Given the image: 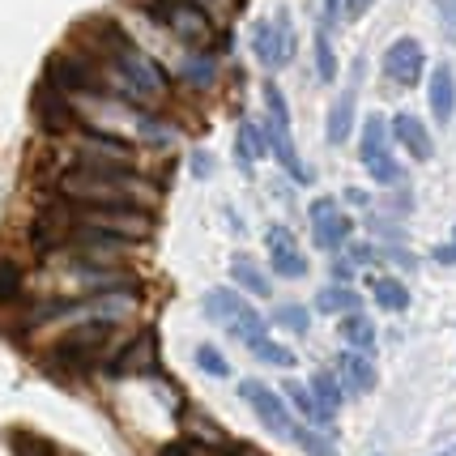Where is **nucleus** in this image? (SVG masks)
Wrapping results in <instances>:
<instances>
[{
    "label": "nucleus",
    "mask_w": 456,
    "mask_h": 456,
    "mask_svg": "<svg viewBox=\"0 0 456 456\" xmlns=\"http://www.w3.org/2000/svg\"><path fill=\"white\" fill-rule=\"evenodd\" d=\"M102 35L111 43V60H116L119 77L128 81V99H159L162 90H167V73L141 52L137 43L124 39L116 26H102Z\"/></svg>",
    "instance_id": "1"
},
{
    "label": "nucleus",
    "mask_w": 456,
    "mask_h": 456,
    "mask_svg": "<svg viewBox=\"0 0 456 456\" xmlns=\"http://www.w3.org/2000/svg\"><path fill=\"white\" fill-rule=\"evenodd\" d=\"M265 150L281 162V171L290 179L312 183V167H303V159H298L295 137H290V111H286L278 86H265Z\"/></svg>",
    "instance_id": "2"
},
{
    "label": "nucleus",
    "mask_w": 456,
    "mask_h": 456,
    "mask_svg": "<svg viewBox=\"0 0 456 456\" xmlns=\"http://www.w3.org/2000/svg\"><path fill=\"white\" fill-rule=\"evenodd\" d=\"M200 307H205V316L214 320V324H222L231 338H239L248 350H252L256 341L269 338V324H265V316H260L248 298H239L235 290H209Z\"/></svg>",
    "instance_id": "3"
},
{
    "label": "nucleus",
    "mask_w": 456,
    "mask_h": 456,
    "mask_svg": "<svg viewBox=\"0 0 456 456\" xmlns=\"http://www.w3.org/2000/svg\"><path fill=\"white\" fill-rule=\"evenodd\" d=\"M111 341V324L107 320H90V324H77L73 333H64V338L52 346V354H47V367L52 371H86L99 350Z\"/></svg>",
    "instance_id": "4"
},
{
    "label": "nucleus",
    "mask_w": 456,
    "mask_h": 456,
    "mask_svg": "<svg viewBox=\"0 0 456 456\" xmlns=\"http://www.w3.org/2000/svg\"><path fill=\"white\" fill-rule=\"evenodd\" d=\"M77 226H90V231H102V235L119 239V243H137L154 231V222L145 209H133V205H116V209H81Z\"/></svg>",
    "instance_id": "5"
},
{
    "label": "nucleus",
    "mask_w": 456,
    "mask_h": 456,
    "mask_svg": "<svg viewBox=\"0 0 456 456\" xmlns=\"http://www.w3.org/2000/svg\"><path fill=\"white\" fill-rule=\"evenodd\" d=\"M252 52H256V64H265L269 73L286 69L295 60V30H290V18L278 13L269 21H256L252 26Z\"/></svg>",
    "instance_id": "6"
},
{
    "label": "nucleus",
    "mask_w": 456,
    "mask_h": 456,
    "mask_svg": "<svg viewBox=\"0 0 456 456\" xmlns=\"http://www.w3.org/2000/svg\"><path fill=\"white\" fill-rule=\"evenodd\" d=\"M150 13L175 35V39L192 43V47H205L209 43V18H205V9L192 4V0H159V4H150Z\"/></svg>",
    "instance_id": "7"
},
{
    "label": "nucleus",
    "mask_w": 456,
    "mask_h": 456,
    "mask_svg": "<svg viewBox=\"0 0 456 456\" xmlns=\"http://www.w3.org/2000/svg\"><path fill=\"white\" fill-rule=\"evenodd\" d=\"M47 86L60 90V94H99L102 90V81L90 69V60L73 56V52H60V56L47 60Z\"/></svg>",
    "instance_id": "8"
},
{
    "label": "nucleus",
    "mask_w": 456,
    "mask_h": 456,
    "mask_svg": "<svg viewBox=\"0 0 456 456\" xmlns=\"http://www.w3.org/2000/svg\"><path fill=\"white\" fill-rule=\"evenodd\" d=\"M307 218H312V239H316V248H324V252H338V248H346V243H350V231H354V222L341 214L338 200H333V197L312 200Z\"/></svg>",
    "instance_id": "9"
},
{
    "label": "nucleus",
    "mask_w": 456,
    "mask_h": 456,
    "mask_svg": "<svg viewBox=\"0 0 456 456\" xmlns=\"http://www.w3.org/2000/svg\"><path fill=\"white\" fill-rule=\"evenodd\" d=\"M362 167L379 183H393L397 179V159L388 154V124H384V116H371L362 124Z\"/></svg>",
    "instance_id": "10"
},
{
    "label": "nucleus",
    "mask_w": 456,
    "mask_h": 456,
    "mask_svg": "<svg viewBox=\"0 0 456 456\" xmlns=\"http://www.w3.org/2000/svg\"><path fill=\"white\" fill-rule=\"evenodd\" d=\"M239 397L252 405V414H256L273 436H290V427H295V422H290V414H286V401H281L269 384H260V379H243V384H239Z\"/></svg>",
    "instance_id": "11"
},
{
    "label": "nucleus",
    "mask_w": 456,
    "mask_h": 456,
    "mask_svg": "<svg viewBox=\"0 0 456 456\" xmlns=\"http://www.w3.org/2000/svg\"><path fill=\"white\" fill-rule=\"evenodd\" d=\"M265 243H269V265H273V273H278V278L298 281L303 273H307V256L298 252L295 235H290L286 226H269Z\"/></svg>",
    "instance_id": "12"
},
{
    "label": "nucleus",
    "mask_w": 456,
    "mask_h": 456,
    "mask_svg": "<svg viewBox=\"0 0 456 456\" xmlns=\"http://www.w3.org/2000/svg\"><path fill=\"white\" fill-rule=\"evenodd\" d=\"M73 226H77V218L69 214V200L60 197L56 205H47L39 218H35V226H30V239H35V248H39V252H47V248H60L64 239L73 235Z\"/></svg>",
    "instance_id": "13"
},
{
    "label": "nucleus",
    "mask_w": 456,
    "mask_h": 456,
    "mask_svg": "<svg viewBox=\"0 0 456 456\" xmlns=\"http://www.w3.org/2000/svg\"><path fill=\"white\" fill-rule=\"evenodd\" d=\"M358 81H362V60H354V64H350V81L341 86V99L333 102V111H329V141H333V145H341V141L350 137V128H354Z\"/></svg>",
    "instance_id": "14"
},
{
    "label": "nucleus",
    "mask_w": 456,
    "mask_h": 456,
    "mask_svg": "<svg viewBox=\"0 0 456 456\" xmlns=\"http://www.w3.org/2000/svg\"><path fill=\"white\" fill-rule=\"evenodd\" d=\"M384 73H388V81H397V86H414L422 77V47H418V39L393 43L384 52Z\"/></svg>",
    "instance_id": "15"
},
{
    "label": "nucleus",
    "mask_w": 456,
    "mask_h": 456,
    "mask_svg": "<svg viewBox=\"0 0 456 456\" xmlns=\"http://www.w3.org/2000/svg\"><path fill=\"white\" fill-rule=\"evenodd\" d=\"M35 116H39V124L47 128V133H69L73 128V107H69V99L60 94V90H52L47 81H43L39 90H35Z\"/></svg>",
    "instance_id": "16"
},
{
    "label": "nucleus",
    "mask_w": 456,
    "mask_h": 456,
    "mask_svg": "<svg viewBox=\"0 0 456 456\" xmlns=\"http://www.w3.org/2000/svg\"><path fill=\"white\" fill-rule=\"evenodd\" d=\"M393 137L405 145V154L418 162H431V154H436V141H431V133H427V124L418 116H410V111H401L397 119H393Z\"/></svg>",
    "instance_id": "17"
},
{
    "label": "nucleus",
    "mask_w": 456,
    "mask_h": 456,
    "mask_svg": "<svg viewBox=\"0 0 456 456\" xmlns=\"http://www.w3.org/2000/svg\"><path fill=\"white\" fill-rule=\"evenodd\" d=\"M456 111V73L452 64H439L436 73H431V116L439 124H448Z\"/></svg>",
    "instance_id": "18"
},
{
    "label": "nucleus",
    "mask_w": 456,
    "mask_h": 456,
    "mask_svg": "<svg viewBox=\"0 0 456 456\" xmlns=\"http://www.w3.org/2000/svg\"><path fill=\"white\" fill-rule=\"evenodd\" d=\"M281 393H286V401L295 405L298 414L307 418V427H324V431H329L333 414H329V410H320V401L312 397V388H303L298 379H286V384H281Z\"/></svg>",
    "instance_id": "19"
},
{
    "label": "nucleus",
    "mask_w": 456,
    "mask_h": 456,
    "mask_svg": "<svg viewBox=\"0 0 456 456\" xmlns=\"http://www.w3.org/2000/svg\"><path fill=\"white\" fill-rule=\"evenodd\" d=\"M128 371H154V333H141V338L111 362V376H128Z\"/></svg>",
    "instance_id": "20"
},
{
    "label": "nucleus",
    "mask_w": 456,
    "mask_h": 456,
    "mask_svg": "<svg viewBox=\"0 0 456 456\" xmlns=\"http://www.w3.org/2000/svg\"><path fill=\"white\" fill-rule=\"evenodd\" d=\"M338 371L346 376V384L354 388V393H371L376 388V367H371V358L358 354V350H346L338 358Z\"/></svg>",
    "instance_id": "21"
},
{
    "label": "nucleus",
    "mask_w": 456,
    "mask_h": 456,
    "mask_svg": "<svg viewBox=\"0 0 456 456\" xmlns=\"http://www.w3.org/2000/svg\"><path fill=\"white\" fill-rule=\"evenodd\" d=\"M231 278H235V286L239 290H248V295H256V298L269 295V278H265V269H260L252 256H243V252L231 260Z\"/></svg>",
    "instance_id": "22"
},
{
    "label": "nucleus",
    "mask_w": 456,
    "mask_h": 456,
    "mask_svg": "<svg viewBox=\"0 0 456 456\" xmlns=\"http://www.w3.org/2000/svg\"><path fill=\"white\" fill-rule=\"evenodd\" d=\"M316 307L329 312V316H354L358 307H362V298H358V290H350V286H324L316 295Z\"/></svg>",
    "instance_id": "23"
},
{
    "label": "nucleus",
    "mask_w": 456,
    "mask_h": 456,
    "mask_svg": "<svg viewBox=\"0 0 456 456\" xmlns=\"http://www.w3.org/2000/svg\"><path fill=\"white\" fill-rule=\"evenodd\" d=\"M341 338H346V346L358 350V354H362V350H376V324L354 312V316L341 320Z\"/></svg>",
    "instance_id": "24"
},
{
    "label": "nucleus",
    "mask_w": 456,
    "mask_h": 456,
    "mask_svg": "<svg viewBox=\"0 0 456 456\" xmlns=\"http://www.w3.org/2000/svg\"><path fill=\"white\" fill-rule=\"evenodd\" d=\"M371 295H376V303L384 312H405L410 307V290L397 278H371Z\"/></svg>",
    "instance_id": "25"
},
{
    "label": "nucleus",
    "mask_w": 456,
    "mask_h": 456,
    "mask_svg": "<svg viewBox=\"0 0 456 456\" xmlns=\"http://www.w3.org/2000/svg\"><path fill=\"white\" fill-rule=\"evenodd\" d=\"M307 388H312V397L320 401V410H329V414H338V405H341V379L333 376V371H316Z\"/></svg>",
    "instance_id": "26"
},
{
    "label": "nucleus",
    "mask_w": 456,
    "mask_h": 456,
    "mask_svg": "<svg viewBox=\"0 0 456 456\" xmlns=\"http://www.w3.org/2000/svg\"><path fill=\"white\" fill-rule=\"evenodd\" d=\"M239 167H243V171H252V167H256V159L260 154H265V150H260V137H256V124H252V119H243V124H239Z\"/></svg>",
    "instance_id": "27"
},
{
    "label": "nucleus",
    "mask_w": 456,
    "mask_h": 456,
    "mask_svg": "<svg viewBox=\"0 0 456 456\" xmlns=\"http://www.w3.org/2000/svg\"><path fill=\"white\" fill-rule=\"evenodd\" d=\"M214 73H218V64H214L209 52H192V56L183 60V81H188V86H209Z\"/></svg>",
    "instance_id": "28"
},
{
    "label": "nucleus",
    "mask_w": 456,
    "mask_h": 456,
    "mask_svg": "<svg viewBox=\"0 0 456 456\" xmlns=\"http://www.w3.org/2000/svg\"><path fill=\"white\" fill-rule=\"evenodd\" d=\"M286 439H295L307 456H333V444L320 436L316 427H290V436H286Z\"/></svg>",
    "instance_id": "29"
},
{
    "label": "nucleus",
    "mask_w": 456,
    "mask_h": 456,
    "mask_svg": "<svg viewBox=\"0 0 456 456\" xmlns=\"http://www.w3.org/2000/svg\"><path fill=\"white\" fill-rule=\"evenodd\" d=\"M273 324L290 329V333H307V329H312V312L298 307V303H281L278 312H273Z\"/></svg>",
    "instance_id": "30"
},
{
    "label": "nucleus",
    "mask_w": 456,
    "mask_h": 456,
    "mask_svg": "<svg viewBox=\"0 0 456 456\" xmlns=\"http://www.w3.org/2000/svg\"><path fill=\"white\" fill-rule=\"evenodd\" d=\"M21 295V269L18 260L0 256V303H13Z\"/></svg>",
    "instance_id": "31"
},
{
    "label": "nucleus",
    "mask_w": 456,
    "mask_h": 456,
    "mask_svg": "<svg viewBox=\"0 0 456 456\" xmlns=\"http://www.w3.org/2000/svg\"><path fill=\"white\" fill-rule=\"evenodd\" d=\"M197 367L205 371V376H214V379L231 376V362H226L222 350H214V346H197Z\"/></svg>",
    "instance_id": "32"
},
{
    "label": "nucleus",
    "mask_w": 456,
    "mask_h": 456,
    "mask_svg": "<svg viewBox=\"0 0 456 456\" xmlns=\"http://www.w3.org/2000/svg\"><path fill=\"white\" fill-rule=\"evenodd\" d=\"M9 444H13V452H18V456H56V448H52L47 439L30 436V431H13V439H9Z\"/></svg>",
    "instance_id": "33"
},
{
    "label": "nucleus",
    "mask_w": 456,
    "mask_h": 456,
    "mask_svg": "<svg viewBox=\"0 0 456 456\" xmlns=\"http://www.w3.org/2000/svg\"><path fill=\"white\" fill-rule=\"evenodd\" d=\"M252 354L260 358V362H269V367H295V354H290V350H286V346H278V341H256V346H252Z\"/></svg>",
    "instance_id": "34"
},
{
    "label": "nucleus",
    "mask_w": 456,
    "mask_h": 456,
    "mask_svg": "<svg viewBox=\"0 0 456 456\" xmlns=\"http://www.w3.org/2000/svg\"><path fill=\"white\" fill-rule=\"evenodd\" d=\"M316 73H320V81H338V60H333V43H329V35H324V30L316 35Z\"/></svg>",
    "instance_id": "35"
},
{
    "label": "nucleus",
    "mask_w": 456,
    "mask_h": 456,
    "mask_svg": "<svg viewBox=\"0 0 456 456\" xmlns=\"http://www.w3.org/2000/svg\"><path fill=\"white\" fill-rule=\"evenodd\" d=\"M141 133L150 141H159V145H171V141H175V128H162V124H154L150 116H141Z\"/></svg>",
    "instance_id": "36"
},
{
    "label": "nucleus",
    "mask_w": 456,
    "mask_h": 456,
    "mask_svg": "<svg viewBox=\"0 0 456 456\" xmlns=\"http://www.w3.org/2000/svg\"><path fill=\"white\" fill-rule=\"evenodd\" d=\"M350 260H354V265H371V260H379V248L376 243H354V248H350Z\"/></svg>",
    "instance_id": "37"
},
{
    "label": "nucleus",
    "mask_w": 456,
    "mask_h": 456,
    "mask_svg": "<svg viewBox=\"0 0 456 456\" xmlns=\"http://www.w3.org/2000/svg\"><path fill=\"white\" fill-rule=\"evenodd\" d=\"M439 18L448 26V35L456 39V0H439Z\"/></svg>",
    "instance_id": "38"
},
{
    "label": "nucleus",
    "mask_w": 456,
    "mask_h": 456,
    "mask_svg": "<svg viewBox=\"0 0 456 456\" xmlns=\"http://www.w3.org/2000/svg\"><path fill=\"white\" fill-rule=\"evenodd\" d=\"M192 175H214V159H209L205 150H197V154H192Z\"/></svg>",
    "instance_id": "39"
},
{
    "label": "nucleus",
    "mask_w": 456,
    "mask_h": 456,
    "mask_svg": "<svg viewBox=\"0 0 456 456\" xmlns=\"http://www.w3.org/2000/svg\"><path fill=\"white\" fill-rule=\"evenodd\" d=\"M188 456H231L226 448H209V444H188Z\"/></svg>",
    "instance_id": "40"
},
{
    "label": "nucleus",
    "mask_w": 456,
    "mask_h": 456,
    "mask_svg": "<svg viewBox=\"0 0 456 456\" xmlns=\"http://www.w3.org/2000/svg\"><path fill=\"white\" fill-rule=\"evenodd\" d=\"M338 13H341V0H324V26H333V21H338ZM324 26H320V30H324Z\"/></svg>",
    "instance_id": "41"
},
{
    "label": "nucleus",
    "mask_w": 456,
    "mask_h": 456,
    "mask_svg": "<svg viewBox=\"0 0 456 456\" xmlns=\"http://www.w3.org/2000/svg\"><path fill=\"white\" fill-rule=\"evenodd\" d=\"M159 456H188V439H175V444H167Z\"/></svg>",
    "instance_id": "42"
},
{
    "label": "nucleus",
    "mask_w": 456,
    "mask_h": 456,
    "mask_svg": "<svg viewBox=\"0 0 456 456\" xmlns=\"http://www.w3.org/2000/svg\"><path fill=\"white\" fill-rule=\"evenodd\" d=\"M346 9H350V18H358V13L371 9V0H346Z\"/></svg>",
    "instance_id": "43"
},
{
    "label": "nucleus",
    "mask_w": 456,
    "mask_h": 456,
    "mask_svg": "<svg viewBox=\"0 0 456 456\" xmlns=\"http://www.w3.org/2000/svg\"><path fill=\"white\" fill-rule=\"evenodd\" d=\"M452 248H456V243H452Z\"/></svg>",
    "instance_id": "44"
}]
</instances>
